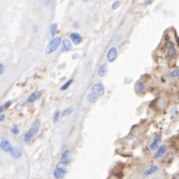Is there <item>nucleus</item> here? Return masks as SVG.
<instances>
[{
  "label": "nucleus",
  "instance_id": "393cba45",
  "mask_svg": "<svg viewBox=\"0 0 179 179\" xmlns=\"http://www.w3.org/2000/svg\"><path fill=\"white\" fill-rule=\"evenodd\" d=\"M11 132L13 134H15V135H17L19 133V126H18V125L14 123L13 126H12V129H11Z\"/></svg>",
  "mask_w": 179,
  "mask_h": 179
},
{
  "label": "nucleus",
  "instance_id": "a878e982",
  "mask_svg": "<svg viewBox=\"0 0 179 179\" xmlns=\"http://www.w3.org/2000/svg\"><path fill=\"white\" fill-rule=\"evenodd\" d=\"M119 6H121V2L119 1H114V2H113V4H111V8H113L114 10L117 9Z\"/></svg>",
  "mask_w": 179,
  "mask_h": 179
},
{
  "label": "nucleus",
  "instance_id": "1a4fd4ad",
  "mask_svg": "<svg viewBox=\"0 0 179 179\" xmlns=\"http://www.w3.org/2000/svg\"><path fill=\"white\" fill-rule=\"evenodd\" d=\"M117 48L111 47L110 49L107 51V53H106L107 61L110 62V63H113V62L115 61V60H117Z\"/></svg>",
  "mask_w": 179,
  "mask_h": 179
},
{
  "label": "nucleus",
  "instance_id": "39448f33",
  "mask_svg": "<svg viewBox=\"0 0 179 179\" xmlns=\"http://www.w3.org/2000/svg\"><path fill=\"white\" fill-rule=\"evenodd\" d=\"M91 93L95 94L98 97H102V95L105 94V87H103L101 83H97L91 87Z\"/></svg>",
  "mask_w": 179,
  "mask_h": 179
},
{
  "label": "nucleus",
  "instance_id": "9d476101",
  "mask_svg": "<svg viewBox=\"0 0 179 179\" xmlns=\"http://www.w3.org/2000/svg\"><path fill=\"white\" fill-rule=\"evenodd\" d=\"M160 134L159 133H156V134H154V136L152 138V141L150 142V144H149V149L150 150H155L159 147V143H160Z\"/></svg>",
  "mask_w": 179,
  "mask_h": 179
},
{
  "label": "nucleus",
  "instance_id": "c85d7f7f",
  "mask_svg": "<svg viewBox=\"0 0 179 179\" xmlns=\"http://www.w3.org/2000/svg\"><path fill=\"white\" fill-rule=\"evenodd\" d=\"M4 119H5V114H0V121H4Z\"/></svg>",
  "mask_w": 179,
  "mask_h": 179
},
{
  "label": "nucleus",
  "instance_id": "b1692460",
  "mask_svg": "<svg viewBox=\"0 0 179 179\" xmlns=\"http://www.w3.org/2000/svg\"><path fill=\"white\" fill-rule=\"evenodd\" d=\"M11 103H12V102L11 101H8V102H6L4 105H2L1 106V107H0V114H3V111H4V110H6V109H8L10 106H11Z\"/></svg>",
  "mask_w": 179,
  "mask_h": 179
},
{
  "label": "nucleus",
  "instance_id": "9b49d317",
  "mask_svg": "<svg viewBox=\"0 0 179 179\" xmlns=\"http://www.w3.org/2000/svg\"><path fill=\"white\" fill-rule=\"evenodd\" d=\"M70 40L72 43L75 44V45H80L83 41V38L79 33H77V32H73V33H71L70 35Z\"/></svg>",
  "mask_w": 179,
  "mask_h": 179
},
{
  "label": "nucleus",
  "instance_id": "20e7f679",
  "mask_svg": "<svg viewBox=\"0 0 179 179\" xmlns=\"http://www.w3.org/2000/svg\"><path fill=\"white\" fill-rule=\"evenodd\" d=\"M166 56L167 58H174L176 56V48L172 41H168L166 44Z\"/></svg>",
  "mask_w": 179,
  "mask_h": 179
},
{
  "label": "nucleus",
  "instance_id": "f03ea898",
  "mask_svg": "<svg viewBox=\"0 0 179 179\" xmlns=\"http://www.w3.org/2000/svg\"><path fill=\"white\" fill-rule=\"evenodd\" d=\"M62 41H63V40H62L61 37H55L54 39H52L51 41L49 42V44L47 45V47H46L45 53L47 55L54 53V52L59 48V46L62 44Z\"/></svg>",
  "mask_w": 179,
  "mask_h": 179
},
{
  "label": "nucleus",
  "instance_id": "423d86ee",
  "mask_svg": "<svg viewBox=\"0 0 179 179\" xmlns=\"http://www.w3.org/2000/svg\"><path fill=\"white\" fill-rule=\"evenodd\" d=\"M0 147H1V149L3 151H5V152H8V153H11V151L13 150V146H12L10 140L9 139L5 138V137H3L1 139V142H0Z\"/></svg>",
  "mask_w": 179,
  "mask_h": 179
},
{
  "label": "nucleus",
  "instance_id": "6e6552de",
  "mask_svg": "<svg viewBox=\"0 0 179 179\" xmlns=\"http://www.w3.org/2000/svg\"><path fill=\"white\" fill-rule=\"evenodd\" d=\"M166 151H167V145L166 144H161L157 148V150L154 152L153 158L154 159H160L161 157H163L165 155Z\"/></svg>",
  "mask_w": 179,
  "mask_h": 179
},
{
  "label": "nucleus",
  "instance_id": "7ed1b4c3",
  "mask_svg": "<svg viewBox=\"0 0 179 179\" xmlns=\"http://www.w3.org/2000/svg\"><path fill=\"white\" fill-rule=\"evenodd\" d=\"M68 170H67V165H64L62 163H58L56 168L53 171V175L56 179H63L65 177V175L67 174Z\"/></svg>",
  "mask_w": 179,
  "mask_h": 179
},
{
  "label": "nucleus",
  "instance_id": "5701e85b",
  "mask_svg": "<svg viewBox=\"0 0 179 179\" xmlns=\"http://www.w3.org/2000/svg\"><path fill=\"white\" fill-rule=\"evenodd\" d=\"M169 76L171 78H178L179 77V69H173L170 71Z\"/></svg>",
  "mask_w": 179,
  "mask_h": 179
},
{
  "label": "nucleus",
  "instance_id": "4468645a",
  "mask_svg": "<svg viewBox=\"0 0 179 179\" xmlns=\"http://www.w3.org/2000/svg\"><path fill=\"white\" fill-rule=\"evenodd\" d=\"M11 156L13 157V158H15V159H19L20 157L22 156L23 155V150L20 148V147H13V150L11 151Z\"/></svg>",
  "mask_w": 179,
  "mask_h": 179
},
{
  "label": "nucleus",
  "instance_id": "c756f323",
  "mask_svg": "<svg viewBox=\"0 0 179 179\" xmlns=\"http://www.w3.org/2000/svg\"><path fill=\"white\" fill-rule=\"evenodd\" d=\"M143 3H144V4H151V3H152V1H151V0H145V1Z\"/></svg>",
  "mask_w": 179,
  "mask_h": 179
},
{
  "label": "nucleus",
  "instance_id": "0eeeda50",
  "mask_svg": "<svg viewBox=\"0 0 179 179\" xmlns=\"http://www.w3.org/2000/svg\"><path fill=\"white\" fill-rule=\"evenodd\" d=\"M70 162H71V151L69 149H66L65 151H63V153L61 154L60 163H62L64 165H68Z\"/></svg>",
  "mask_w": 179,
  "mask_h": 179
},
{
  "label": "nucleus",
  "instance_id": "6ab92c4d",
  "mask_svg": "<svg viewBox=\"0 0 179 179\" xmlns=\"http://www.w3.org/2000/svg\"><path fill=\"white\" fill-rule=\"evenodd\" d=\"M74 110H75L74 106H68L67 109H65L62 111V115H63V117H68V115H70V114H73Z\"/></svg>",
  "mask_w": 179,
  "mask_h": 179
},
{
  "label": "nucleus",
  "instance_id": "a211bd4d",
  "mask_svg": "<svg viewBox=\"0 0 179 179\" xmlns=\"http://www.w3.org/2000/svg\"><path fill=\"white\" fill-rule=\"evenodd\" d=\"M58 31V24L57 23H53L50 26V36L52 37V39L55 38V35Z\"/></svg>",
  "mask_w": 179,
  "mask_h": 179
},
{
  "label": "nucleus",
  "instance_id": "aec40b11",
  "mask_svg": "<svg viewBox=\"0 0 179 179\" xmlns=\"http://www.w3.org/2000/svg\"><path fill=\"white\" fill-rule=\"evenodd\" d=\"M98 95H95V94H93V93H90L89 95H88V97H87V99H88V101H89L90 103H95V102L98 101Z\"/></svg>",
  "mask_w": 179,
  "mask_h": 179
},
{
  "label": "nucleus",
  "instance_id": "2f4dec72",
  "mask_svg": "<svg viewBox=\"0 0 179 179\" xmlns=\"http://www.w3.org/2000/svg\"><path fill=\"white\" fill-rule=\"evenodd\" d=\"M75 27H79L78 26V22H75Z\"/></svg>",
  "mask_w": 179,
  "mask_h": 179
},
{
  "label": "nucleus",
  "instance_id": "2eb2a0df",
  "mask_svg": "<svg viewBox=\"0 0 179 179\" xmlns=\"http://www.w3.org/2000/svg\"><path fill=\"white\" fill-rule=\"evenodd\" d=\"M134 90L136 94H142L145 91V86L141 81H137L134 85Z\"/></svg>",
  "mask_w": 179,
  "mask_h": 179
},
{
  "label": "nucleus",
  "instance_id": "f8f14e48",
  "mask_svg": "<svg viewBox=\"0 0 179 179\" xmlns=\"http://www.w3.org/2000/svg\"><path fill=\"white\" fill-rule=\"evenodd\" d=\"M158 169H159V167L157 165L152 164V165H150L148 168H146L144 170V172H143V175H144V176H150V175H152L155 172H157Z\"/></svg>",
  "mask_w": 179,
  "mask_h": 179
},
{
  "label": "nucleus",
  "instance_id": "f3484780",
  "mask_svg": "<svg viewBox=\"0 0 179 179\" xmlns=\"http://www.w3.org/2000/svg\"><path fill=\"white\" fill-rule=\"evenodd\" d=\"M107 73V66L106 64H103V65L99 66V70H98V74L99 77H105Z\"/></svg>",
  "mask_w": 179,
  "mask_h": 179
},
{
  "label": "nucleus",
  "instance_id": "dca6fc26",
  "mask_svg": "<svg viewBox=\"0 0 179 179\" xmlns=\"http://www.w3.org/2000/svg\"><path fill=\"white\" fill-rule=\"evenodd\" d=\"M62 51L63 52H68L72 49V42L69 39H64L62 41Z\"/></svg>",
  "mask_w": 179,
  "mask_h": 179
},
{
  "label": "nucleus",
  "instance_id": "cd10ccee",
  "mask_svg": "<svg viewBox=\"0 0 179 179\" xmlns=\"http://www.w3.org/2000/svg\"><path fill=\"white\" fill-rule=\"evenodd\" d=\"M43 3L45 4V5H47V6H50V5H52V4L54 3V1H48V0H45V1H43Z\"/></svg>",
  "mask_w": 179,
  "mask_h": 179
},
{
  "label": "nucleus",
  "instance_id": "bb28decb",
  "mask_svg": "<svg viewBox=\"0 0 179 179\" xmlns=\"http://www.w3.org/2000/svg\"><path fill=\"white\" fill-rule=\"evenodd\" d=\"M4 72H5V67H4V64L0 63V75H3Z\"/></svg>",
  "mask_w": 179,
  "mask_h": 179
},
{
  "label": "nucleus",
  "instance_id": "f257e3e1",
  "mask_svg": "<svg viewBox=\"0 0 179 179\" xmlns=\"http://www.w3.org/2000/svg\"><path fill=\"white\" fill-rule=\"evenodd\" d=\"M40 127H41V122H40L39 119H37V121H35L33 122V125H31L30 127V129L27 131V132L24 134V136H23V140L25 141L26 143H29L31 140H32V138H33L34 135H36L38 133V131L40 129Z\"/></svg>",
  "mask_w": 179,
  "mask_h": 179
},
{
  "label": "nucleus",
  "instance_id": "412c9836",
  "mask_svg": "<svg viewBox=\"0 0 179 179\" xmlns=\"http://www.w3.org/2000/svg\"><path fill=\"white\" fill-rule=\"evenodd\" d=\"M73 81H74V80L73 79H70V80H68V81L65 83V84H64V85L61 87V91H66L67 89H68V88H69L71 85H72V83H73Z\"/></svg>",
  "mask_w": 179,
  "mask_h": 179
},
{
  "label": "nucleus",
  "instance_id": "ddd939ff",
  "mask_svg": "<svg viewBox=\"0 0 179 179\" xmlns=\"http://www.w3.org/2000/svg\"><path fill=\"white\" fill-rule=\"evenodd\" d=\"M41 95H42L41 91H34V93H32L29 97L27 98V102L30 103H35L36 101H38V99L41 98Z\"/></svg>",
  "mask_w": 179,
  "mask_h": 179
},
{
  "label": "nucleus",
  "instance_id": "7c9ffc66",
  "mask_svg": "<svg viewBox=\"0 0 179 179\" xmlns=\"http://www.w3.org/2000/svg\"><path fill=\"white\" fill-rule=\"evenodd\" d=\"M174 179H179V174H178V175H176V176L174 177Z\"/></svg>",
  "mask_w": 179,
  "mask_h": 179
},
{
  "label": "nucleus",
  "instance_id": "4be33fe9",
  "mask_svg": "<svg viewBox=\"0 0 179 179\" xmlns=\"http://www.w3.org/2000/svg\"><path fill=\"white\" fill-rule=\"evenodd\" d=\"M62 114V113L60 110H56L55 114H54V117H53V123L56 125L58 121H59V118H60V115Z\"/></svg>",
  "mask_w": 179,
  "mask_h": 179
}]
</instances>
